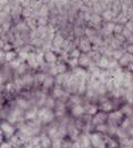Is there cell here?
<instances>
[{
  "label": "cell",
  "mask_w": 133,
  "mask_h": 148,
  "mask_svg": "<svg viewBox=\"0 0 133 148\" xmlns=\"http://www.w3.org/2000/svg\"><path fill=\"white\" fill-rule=\"evenodd\" d=\"M114 17H115V14H114L111 10H104V11L102 12V18L105 19V20H108V21L113 20Z\"/></svg>",
  "instance_id": "cell-22"
},
{
  "label": "cell",
  "mask_w": 133,
  "mask_h": 148,
  "mask_svg": "<svg viewBox=\"0 0 133 148\" xmlns=\"http://www.w3.org/2000/svg\"><path fill=\"white\" fill-rule=\"evenodd\" d=\"M114 28H115V23L114 22H109V23H107V25H105V32H107V34H110V33H113L114 31Z\"/></svg>",
  "instance_id": "cell-27"
},
{
  "label": "cell",
  "mask_w": 133,
  "mask_h": 148,
  "mask_svg": "<svg viewBox=\"0 0 133 148\" xmlns=\"http://www.w3.org/2000/svg\"><path fill=\"white\" fill-rule=\"evenodd\" d=\"M56 69H57L58 74L67 73V64L65 63H58L56 64Z\"/></svg>",
  "instance_id": "cell-25"
},
{
  "label": "cell",
  "mask_w": 133,
  "mask_h": 148,
  "mask_svg": "<svg viewBox=\"0 0 133 148\" xmlns=\"http://www.w3.org/2000/svg\"><path fill=\"white\" fill-rule=\"evenodd\" d=\"M2 33V29H1V25H0V34Z\"/></svg>",
  "instance_id": "cell-34"
},
{
  "label": "cell",
  "mask_w": 133,
  "mask_h": 148,
  "mask_svg": "<svg viewBox=\"0 0 133 148\" xmlns=\"http://www.w3.org/2000/svg\"><path fill=\"white\" fill-rule=\"evenodd\" d=\"M21 63H22V62L20 61L19 59H14V60H12V61L10 62V68L18 69V66H19Z\"/></svg>",
  "instance_id": "cell-30"
},
{
  "label": "cell",
  "mask_w": 133,
  "mask_h": 148,
  "mask_svg": "<svg viewBox=\"0 0 133 148\" xmlns=\"http://www.w3.org/2000/svg\"><path fill=\"white\" fill-rule=\"evenodd\" d=\"M109 61H110V59L109 58H107V56H102L100 59H99V61L96 62L98 63V66H99V69H108L109 66Z\"/></svg>",
  "instance_id": "cell-18"
},
{
  "label": "cell",
  "mask_w": 133,
  "mask_h": 148,
  "mask_svg": "<svg viewBox=\"0 0 133 148\" xmlns=\"http://www.w3.org/2000/svg\"><path fill=\"white\" fill-rule=\"evenodd\" d=\"M120 112L123 115H127V116H130V117H131V116H132V106H131V104L123 105Z\"/></svg>",
  "instance_id": "cell-20"
},
{
  "label": "cell",
  "mask_w": 133,
  "mask_h": 148,
  "mask_svg": "<svg viewBox=\"0 0 133 148\" xmlns=\"http://www.w3.org/2000/svg\"><path fill=\"white\" fill-rule=\"evenodd\" d=\"M39 136V146L41 148H50L51 138L45 133H41Z\"/></svg>",
  "instance_id": "cell-7"
},
{
  "label": "cell",
  "mask_w": 133,
  "mask_h": 148,
  "mask_svg": "<svg viewBox=\"0 0 133 148\" xmlns=\"http://www.w3.org/2000/svg\"><path fill=\"white\" fill-rule=\"evenodd\" d=\"M119 66H129L130 63H132V54L123 53V56L118 60Z\"/></svg>",
  "instance_id": "cell-11"
},
{
  "label": "cell",
  "mask_w": 133,
  "mask_h": 148,
  "mask_svg": "<svg viewBox=\"0 0 133 148\" xmlns=\"http://www.w3.org/2000/svg\"><path fill=\"white\" fill-rule=\"evenodd\" d=\"M43 60L45 63L48 64H52V63H56L58 60V56L54 52H52L51 50H48L47 52L43 53Z\"/></svg>",
  "instance_id": "cell-10"
},
{
  "label": "cell",
  "mask_w": 133,
  "mask_h": 148,
  "mask_svg": "<svg viewBox=\"0 0 133 148\" xmlns=\"http://www.w3.org/2000/svg\"><path fill=\"white\" fill-rule=\"evenodd\" d=\"M50 148H62V138H54V139H51Z\"/></svg>",
  "instance_id": "cell-24"
},
{
  "label": "cell",
  "mask_w": 133,
  "mask_h": 148,
  "mask_svg": "<svg viewBox=\"0 0 133 148\" xmlns=\"http://www.w3.org/2000/svg\"><path fill=\"white\" fill-rule=\"evenodd\" d=\"M64 91L62 87L60 86V85H57V86L53 88V91H52V97L53 99H61V97L64 95Z\"/></svg>",
  "instance_id": "cell-14"
},
{
  "label": "cell",
  "mask_w": 133,
  "mask_h": 148,
  "mask_svg": "<svg viewBox=\"0 0 133 148\" xmlns=\"http://www.w3.org/2000/svg\"><path fill=\"white\" fill-rule=\"evenodd\" d=\"M28 56H29V52H25V51H20L19 53H18V56H19V60L21 62L23 61H27V59H28Z\"/></svg>",
  "instance_id": "cell-29"
},
{
  "label": "cell",
  "mask_w": 133,
  "mask_h": 148,
  "mask_svg": "<svg viewBox=\"0 0 133 148\" xmlns=\"http://www.w3.org/2000/svg\"><path fill=\"white\" fill-rule=\"evenodd\" d=\"M27 63L29 66H31L33 69H37L39 66L38 63H37V60H36V53H29L28 56V59H27Z\"/></svg>",
  "instance_id": "cell-17"
},
{
  "label": "cell",
  "mask_w": 133,
  "mask_h": 148,
  "mask_svg": "<svg viewBox=\"0 0 133 148\" xmlns=\"http://www.w3.org/2000/svg\"><path fill=\"white\" fill-rule=\"evenodd\" d=\"M37 113H38V110L36 107H32L30 110H28L25 113V119H27V121H33V119H36L37 118Z\"/></svg>",
  "instance_id": "cell-13"
},
{
  "label": "cell",
  "mask_w": 133,
  "mask_h": 148,
  "mask_svg": "<svg viewBox=\"0 0 133 148\" xmlns=\"http://www.w3.org/2000/svg\"><path fill=\"white\" fill-rule=\"evenodd\" d=\"M85 114L84 111V106L82 105H73L71 108V115L76 118H80L81 116H83Z\"/></svg>",
  "instance_id": "cell-9"
},
{
  "label": "cell",
  "mask_w": 133,
  "mask_h": 148,
  "mask_svg": "<svg viewBox=\"0 0 133 148\" xmlns=\"http://www.w3.org/2000/svg\"><path fill=\"white\" fill-rule=\"evenodd\" d=\"M78 64L80 65V68H88L92 65V60L90 59L88 53H84V54L81 53L80 56L78 58Z\"/></svg>",
  "instance_id": "cell-6"
},
{
  "label": "cell",
  "mask_w": 133,
  "mask_h": 148,
  "mask_svg": "<svg viewBox=\"0 0 133 148\" xmlns=\"http://www.w3.org/2000/svg\"><path fill=\"white\" fill-rule=\"evenodd\" d=\"M98 107H99V110L101 112H104V113L108 114L109 112H111L114 108L113 102L111 99H104V101H102L101 103H100V105Z\"/></svg>",
  "instance_id": "cell-8"
},
{
  "label": "cell",
  "mask_w": 133,
  "mask_h": 148,
  "mask_svg": "<svg viewBox=\"0 0 133 148\" xmlns=\"http://www.w3.org/2000/svg\"><path fill=\"white\" fill-rule=\"evenodd\" d=\"M2 8H3V6H1V5H0V12L2 11Z\"/></svg>",
  "instance_id": "cell-33"
},
{
  "label": "cell",
  "mask_w": 133,
  "mask_h": 148,
  "mask_svg": "<svg viewBox=\"0 0 133 148\" xmlns=\"http://www.w3.org/2000/svg\"><path fill=\"white\" fill-rule=\"evenodd\" d=\"M54 84V77L52 75H45L43 82H42V85L44 88H51Z\"/></svg>",
  "instance_id": "cell-16"
},
{
  "label": "cell",
  "mask_w": 133,
  "mask_h": 148,
  "mask_svg": "<svg viewBox=\"0 0 133 148\" xmlns=\"http://www.w3.org/2000/svg\"><path fill=\"white\" fill-rule=\"evenodd\" d=\"M63 41H64L63 37H62L60 33H58V34H54V37H53V39H52L51 43H52V45H53L54 49H60V48L62 47Z\"/></svg>",
  "instance_id": "cell-12"
},
{
  "label": "cell",
  "mask_w": 133,
  "mask_h": 148,
  "mask_svg": "<svg viewBox=\"0 0 133 148\" xmlns=\"http://www.w3.org/2000/svg\"><path fill=\"white\" fill-rule=\"evenodd\" d=\"M80 54H81L80 50L74 49V50H72V51H71V54H70V56H71V58H73V59H78V58L80 56Z\"/></svg>",
  "instance_id": "cell-31"
},
{
  "label": "cell",
  "mask_w": 133,
  "mask_h": 148,
  "mask_svg": "<svg viewBox=\"0 0 133 148\" xmlns=\"http://www.w3.org/2000/svg\"><path fill=\"white\" fill-rule=\"evenodd\" d=\"M37 117H38V121L41 124H50L53 122V119H54L56 116H54L53 112L51 111V110L42 107L37 113Z\"/></svg>",
  "instance_id": "cell-2"
},
{
  "label": "cell",
  "mask_w": 133,
  "mask_h": 148,
  "mask_svg": "<svg viewBox=\"0 0 133 148\" xmlns=\"http://www.w3.org/2000/svg\"><path fill=\"white\" fill-rule=\"evenodd\" d=\"M78 45H79L80 52H84V53H88L92 49L90 40H89L88 38H84V37H81L79 39V44Z\"/></svg>",
  "instance_id": "cell-5"
},
{
  "label": "cell",
  "mask_w": 133,
  "mask_h": 148,
  "mask_svg": "<svg viewBox=\"0 0 133 148\" xmlns=\"http://www.w3.org/2000/svg\"><path fill=\"white\" fill-rule=\"evenodd\" d=\"M44 77H45V74H44V73H39V74H37V75H36V77H33V79H36L38 83H41V84H42Z\"/></svg>",
  "instance_id": "cell-32"
},
{
  "label": "cell",
  "mask_w": 133,
  "mask_h": 148,
  "mask_svg": "<svg viewBox=\"0 0 133 148\" xmlns=\"http://www.w3.org/2000/svg\"><path fill=\"white\" fill-rule=\"evenodd\" d=\"M38 14L39 18H48V16H49V7L47 6V5L41 6L39 8Z\"/></svg>",
  "instance_id": "cell-19"
},
{
  "label": "cell",
  "mask_w": 133,
  "mask_h": 148,
  "mask_svg": "<svg viewBox=\"0 0 133 148\" xmlns=\"http://www.w3.org/2000/svg\"><path fill=\"white\" fill-rule=\"evenodd\" d=\"M84 111H85V114L89 115V116H93L95 113L99 112V107L94 104H88L87 107H84Z\"/></svg>",
  "instance_id": "cell-15"
},
{
  "label": "cell",
  "mask_w": 133,
  "mask_h": 148,
  "mask_svg": "<svg viewBox=\"0 0 133 148\" xmlns=\"http://www.w3.org/2000/svg\"><path fill=\"white\" fill-rule=\"evenodd\" d=\"M16 56H17L16 52H13V51H7V52H5V61L11 62L12 60L16 59Z\"/></svg>",
  "instance_id": "cell-23"
},
{
  "label": "cell",
  "mask_w": 133,
  "mask_h": 148,
  "mask_svg": "<svg viewBox=\"0 0 133 148\" xmlns=\"http://www.w3.org/2000/svg\"><path fill=\"white\" fill-rule=\"evenodd\" d=\"M17 104H18V107L20 110H25V108H28L29 107V103L25 99H17Z\"/></svg>",
  "instance_id": "cell-26"
},
{
  "label": "cell",
  "mask_w": 133,
  "mask_h": 148,
  "mask_svg": "<svg viewBox=\"0 0 133 148\" xmlns=\"http://www.w3.org/2000/svg\"><path fill=\"white\" fill-rule=\"evenodd\" d=\"M69 99H70V102H71L73 105H81L82 104L83 99L80 96V95H71Z\"/></svg>",
  "instance_id": "cell-21"
},
{
  "label": "cell",
  "mask_w": 133,
  "mask_h": 148,
  "mask_svg": "<svg viewBox=\"0 0 133 148\" xmlns=\"http://www.w3.org/2000/svg\"><path fill=\"white\" fill-rule=\"evenodd\" d=\"M88 136L92 148H107V146H105V134L92 132V133L88 134Z\"/></svg>",
  "instance_id": "cell-1"
},
{
  "label": "cell",
  "mask_w": 133,
  "mask_h": 148,
  "mask_svg": "<svg viewBox=\"0 0 133 148\" xmlns=\"http://www.w3.org/2000/svg\"><path fill=\"white\" fill-rule=\"evenodd\" d=\"M123 53H124L123 51H121L120 49H116V50H114V51H112V56H113L114 60H116V61H118L121 56H123Z\"/></svg>",
  "instance_id": "cell-28"
},
{
  "label": "cell",
  "mask_w": 133,
  "mask_h": 148,
  "mask_svg": "<svg viewBox=\"0 0 133 148\" xmlns=\"http://www.w3.org/2000/svg\"><path fill=\"white\" fill-rule=\"evenodd\" d=\"M0 130H2V134L5 139L8 140L10 137H12L17 132H16V127L13 126L12 124H10L9 122H2L0 123Z\"/></svg>",
  "instance_id": "cell-3"
},
{
  "label": "cell",
  "mask_w": 133,
  "mask_h": 148,
  "mask_svg": "<svg viewBox=\"0 0 133 148\" xmlns=\"http://www.w3.org/2000/svg\"><path fill=\"white\" fill-rule=\"evenodd\" d=\"M108 121V114L104 113V112H98L95 113L94 115L91 117V124L93 126H98V125H102V124H105Z\"/></svg>",
  "instance_id": "cell-4"
}]
</instances>
